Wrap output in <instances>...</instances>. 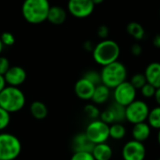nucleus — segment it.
I'll use <instances>...</instances> for the list:
<instances>
[{"label":"nucleus","mask_w":160,"mask_h":160,"mask_svg":"<svg viewBox=\"0 0 160 160\" xmlns=\"http://www.w3.org/2000/svg\"><path fill=\"white\" fill-rule=\"evenodd\" d=\"M96 85L84 79L83 77L79 79L74 86L76 96L82 100H90L93 97Z\"/></svg>","instance_id":"12"},{"label":"nucleus","mask_w":160,"mask_h":160,"mask_svg":"<svg viewBox=\"0 0 160 160\" xmlns=\"http://www.w3.org/2000/svg\"><path fill=\"white\" fill-rule=\"evenodd\" d=\"M137 90L130 83V82H124L113 89L114 102L127 107L136 99Z\"/></svg>","instance_id":"8"},{"label":"nucleus","mask_w":160,"mask_h":160,"mask_svg":"<svg viewBox=\"0 0 160 160\" xmlns=\"http://www.w3.org/2000/svg\"><path fill=\"white\" fill-rule=\"evenodd\" d=\"M84 133L94 144L106 142L110 138V126L100 119L92 120L86 127Z\"/></svg>","instance_id":"7"},{"label":"nucleus","mask_w":160,"mask_h":160,"mask_svg":"<svg viewBox=\"0 0 160 160\" xmlns=\"http://www.w3.org/2000/svg\"><path fill=\"white\" fill-rule=\"evenodd\" d=\"M66 19H67V11L62 7L51 6L48 12L47 21H49L51 23L54 25H60L66 22Z\"/></svg>","instance_id":"16"},{"label":"nucleus","mask_w":160,"mask_h":160,"mask_svg":"<svg viewBox=\"0 0 160 160\" xmlns=\"http://www.w3.org/2000/svg\"><path fill=\"white\" fill-rule=\"evenodd\" d=\"M110 108L115 117V123H123L124 121H126V107L113 102L110 106Z\"/></svg>","instance_id":"23"},{"label":"nucleus","mask_w":160,"mask_h":160,"mask_svg":"<svg viewBox=\"0 0 160 160\" xmlns=\"http://www.w3.org/2000/svg\"><path fill=\"white\" fill-rule=\"evenodd\" d=\"M158 160H160V158H158Z\"/></svg>","instance_id":"41"},{"label":"nucleus","mask_w":160,"mask_h":160,"mask_svg":"<svg viewBox=\"0 0 160 160\" xmlns=\"http://www.w3.org/2000/svg\"><path fill=\"white\" fill-rule=\"evenodd\" d=\"M68 9L73 17L84 19L93 13L95 4L92 0H68Z\"/></svg>","instance_id":"9"},{"label":"nucleus","mask_w":160,"mask_h":160,"mask_svg":"<svg viewBox=\"0 0 160 160\" xmlns=\"http://www.w3.org/2000/svg\"><path fill=\"white\" fill-rule=\"evenodd\" d=\"M129 82L134 86V88L136 90H141L143 87V85H145L147 83L144 73H136V74H134L131 77Z\"/></svg>","instance_id":"24"},{"label":"nucleus","mask_w":160,"mask_h":160,"mask_svg":"<svg viewBox=\"0 0 160 160\" xmlns=\"http://www.w3.org/2000/svg\"><path fill=\"white\" fill-rule=\"evenodd\" d=\"M156 91H157V88H155L153 85H151L148 82L145 85H143V87L141 89V93H142V97L145 98H154L155 94H156Z\"/></svg>","instance_id":"29"},{"label":"nucleus","mask_w":160,"mask_h":160,"mask_svg":"<svg viewBox=\"0 0 160 160\" xmlns=\"http://www.w3.org/2000/svg\"><path fill=\"white\" fill-rule=\"evenodd\" d=\"M99 119L101 121H103L104 123L108 124L109 126L113 124V123H115V117H114L113 112H112V111L111 110L110 107L108 109H106L105 111H103L102 112H100Z\"/></svg>","instance_id":"27"},{"label":"nucleus","mask_w":160,"mask_h":160,"mask_svg":"<svg viewBox=\"0 0 160 160\" xmlns=\"http://www.w3.org/2000/svg\"><path fill=\"white\" fill-rule=\"evenodd\" d=\"M147 123L151 128L155 129H160V106H157L150 110Z\"/></svg>","instance_id":"22"},{"label":"nucleus","mask_w":160,"mask_h":160,"mask_svg":"<svg viewBox=\"0 0 160 160\" xmlns=\"http://www.w3.org/2000/svg\"><path fill=\"white\" fill-rule=\"evenodd\" d=\"M84 113L87 115L88 118L92 120H97L100 116V112L98 108L96 106V104H87L84 107Z\"/></svg>","instance_id":"26"},{"label":"nucleus","mask_w":160,"mask_h":160,"mask_svg":"<svg viewBox=\"0 0 160 160\" xmlns=\"http://www.w3.org/2000/svg\"><path fill=\"white\" fill-rule=\"evenodd\" d=\"M70 160H95L92 153L88 152H75Z\"/></svg>","instance_id":"31"},{"label":"nucleus","mask_w":160,"mask_h":160,"mask_svg":"<svg viewBox=\"0 0 160 160\" xmlns=\"http://www.w3.org/2000/svg\"><path fill=\"white\" fill-rule=\"evenodd\" d=\"M110 34V30H109V27L106 26V25H100L98 29V36L102 38V39H106L108 38V36Z\"/></svg>","instance_id":"33"},{"label":"nucleus","mask_w":160,"mask_h":160,"mask_svg":"<svg viewBox=\"0 0 160 160\" xmlns=\"http://www.w3.org/2000/svg\"><path fill=\"white\" fill-rule=\"evenodd\" d=\"M112 149L107 142L95 144L92 155L95 160H111L112 157Z\"/></svg>","instance_id":"18"},{"label":"nucleus","mask_w":160,"mask_h":160,"mask_svg":"<svg viewBox=\"0 0 160 160\" xmlns=\"http://www.w3.org/2000/svg\"><path fill=\"white\" fill-rule=\"evenodd\" d=\"M7 86V83H6V81H5V78L3 75H0V92Z\"/></svg>","instance_id":"36"},{"label":"nucleus","mask_w":160,"mask_h":160,"mask_svg":"<svg viewBox=\"0 0 160 160\" xmlns=\"http://www.w3.org/2000/svg\"><path fill=\"white\" fill-rule=\"evenodd\" d=\"M93 1V3L95 4V6L96 5H99V4H101V3H103L105 0H92Z\"/></svg>","instance_id":"38"},{"label":"nucleus","mask_w":160,"mask_h":160,"mask_svg":"<svg viewBox=\"0 0 160 160\" xmlns=\"http://www.w3.org/2000/svg\"><path fill=\"white\" fill-rule=\"evenodd\" d=\"M127 32L130 37H132L136 40H142L145 36V30L143 26L137 22H128L127 25Z\"/></svg>","instance_id":"20"},{"label":"nucleus","mask_w":160,"mask_h":160,"mask_svg":"<svg viewBox=\"0 0 160 160\" xmlns=\"http://www.w3.org/2000/svg\"><path fill=\"white\" fill-rule=\"evenodd\" d=\"M149 112L150 108L145 101L135 99L126 107V121L133 125L146 122Z\"/></svg>","instance_id":"6"},{"label":"nucleus","mask_w":160,"mask_h":160,"mask_svg":"<svg viewBox=\"0 0 160 160\" xmlns=\"http://www.w3.org/2000/svg\"><path fill=\"white\" fill-rule=\"evenodd\" d=\"M9 68H10V65H9L8 59L5 56H0V75L4 76Z\"/></svg>","instance_id":"32"},{"label":"nucleus","mask_w":160,"mask_h":160,"mask_svg":"<svg viewBox=\"0 0 160 160\" xmlns=\"http://www.w3.org/2000/svg\"><path fill=\"white\" fill-rule=\"evenodd\" d=\"M158 142L160 145V129H158Z\"/></svg>","instance_id":"39"},{"label":"nucleus","mask_w":160,"mask_h":160,"mask_svg":"<svg viewBox=\"0 0 160 160\" xmlns=\"http://www.w3.org/2000/svg\"><path fill=\"white\" fill-rule=\"evenodd\" d=\"M127 134V128L122 123H113L110 125V138L120 141L125 138Z\"/></svg>","instance_id":"21"},{"label":"nucleus","mask_w":160,"mask_h":160,"mask_svg":"<svg viewBox=\"0 0 160 160\" xmlns=\"http://www.w3.org/2000/svg\"><path fill=\"white\" fill-rule=\"evenodd\" d=\"M6 83L9 86L19 87L26 80L25 70L19 66H13L8 68V70L4 75Z\"/></svg>","instance_id":"11"},{"label":"nucleus","mask_w":160,"mask_h":160,"mask_svg":"<svg viewBox=\"0 0 160 160\" xmlns=\"http://www.w3.org/2000/svg\"><path fill=\"white\" fill-rule=\"evenodd\" d=\"M92 52L95 62L104 67L106 65L118 61L121 49L116 41L106 38L96 44Z\"/></svg>","instance_id":"1"},{"label":"nucleus","mask_w":160,"mask_h":160,"mask_svg":"<svg viewBox=\"0 0 160 160\" xmlns=\"http://www.w3.org/2000/svg\"><path fill=\"white\" fill-rule=\"evenodd\" d=\"M22 152V143L13 134L0 133V160H15Z\"/></svg>","instance_id":"5"},{"label":"nucleus","mask_w":160,"mask_h":160,"mask_svg":"<svg viewBox=\"0 0 160 160\" xmlns=\"http://www.w3.org/2000/svg\"><path fill=\"white\" fill-rule=\"evenodd\" d=\"M124 160H144L146 158V148L143 142L131 140L126 142L122 149Z\"/></svg>","instance_id":"10"},{"label":"nucleus","mask_w":160,"mask_h":160,"mask_svg":"<svg viewBox=\"0 0 160 160\" xmlns=\"http://www.w3.org/2000/svg\"><path fill=\"white\" fill-rule=\"evenodd\" d=\"M130 52L134 56H140L142 53V47L139 43H134L130 47Z\"/></svg>","instance_id":"34"},{"label":"nucleus","mask_w":160,"mask_h":160,"mask_svg":"<svg viewBox=\"0 0 160 160\" xmlns=\"http://www.w3.org/2000/svg\"><path fill=\"white\" fill-rule=\"evenodd\" d=\"M100 76L102 84L110 89H114L116 86L127 81L128 69L122 62L115 61L102 67Z\"/></svg>","instance_id":"3"},{"label":"nucleus","mask_w":160,"mask_h":160,"mask_svg":"<svg viewBox=\"0 0 160 160\" xmlns=\"http://www.w3.org/2000/svg\"><path fill=\"white\" fill-rule=\"evenodd\" d=\"M82 77L84 79H86L87 81H89L90 82H92L93 84H95L96 86L101 83L100 72H98L97 70H94V69L88 70L84 73V75Z\"/></svg>","instance_id":"25"},{"label":"nucleus","mask_w":160,"mask_h":160,"mask_svg":"<svg viewBox=\"0 0 160 160\" xmlns=\"http://www.w3.org/2000/svg\"><path fill=\"white\" fill-rule=\"evenodd\" d=\"M110 97H111V89L106 85L100 83L96 86L91 100L93 101L94 104L101 105L106 103L109 100Z\"/></svg>","instance_id":"17"},{"label":"nucleus","mask_w":160,"mask_h":160,"mask_svg":"<svg viewBox=\"0 0 160 160\" xmlns=\"http://www.w3.org/2000/svg\"><path fill=\"white\" fill-rule=\"evenodd\" d=\"M144 75L148 83L153 85L155 88L160 87V63L159 62H152L150 63L145 70Z\"/></svg>","instance_id":"14"},{"label":"nucleus","mask_w":160,"mask_h":160,"mask_svg":"<svg viewBox=\"0 0 160 160\" xmlns=\"http://www.w3.org/2000/svg\"><path fill=\"white\" fill-rule=\"evenodd\" d=\"M3 48H4V45H3V43L1 42V40H0V54H1V52H2V51H3Z\"/></svg>","instance_id":"40"},{"label":"nucleus","mask_w":160,"mask_h":160,"mask_svg":"<svg viewBox=\"0 0 160 160\" xmlns=\"http://www.w3.org/2000/svg\"><path fill=\"white\" fill-rule=\"evenodd\" d=\"M30 112L35 119L42 120L45 119L48 115V108L43 102L36 100L30 105Z\"/></svg>","instance_id":"19"},{"label":"nucleus","mask_w":160,"mask_h":160,"mask_svg":"<svg viewBox=\"0 0 160 160\" xmlns=\"http://www.w3.org/2000/svg\"><path fill=\"white\" fill-rule=\"evenodd\" d=\"M49 0H24L22 6V14L24 20L32 24H38L47 21Z\"/></svg>","instance_id":"2"},{"label":"nucleus","mask_w":160,"mask_h":160,"mask_svg":"<svg viewBox=\"0 0 160 160\" xmlns=\"http://www.w3.org/2000/svg\"><path fill=\"white\" fill-rule=\"evenodd\" d=\"M154 98H155V99H156L157 103L158 104V106H160V87L157 89V91H156V94H155V97H154Z\"/></svg>","instance_id":"37"},{"label":"nucleus","mask_w":160,"mask_h":160,"mask_svg":"<svg viewBox=\"0 0 160 160\" xmlns=\"http://www.w3.org/2000/svg\"><path fill=\"white\" fill-rule=\"evenodd\" d=\"M71 146L74 153L75 152L92 153L95 144L88 139L85 133H79L72 139Z\"/></svg>","instance_id":"13"},{"label":"nucleus","mask_w":160,"mask_h":160,"mask_svg":"<svg viewBox=\"0 0 160 160\" xmlns=\"http://www.w3.org/2000/svg\"><path fill=\"white\" fill-rule=\"evenodd\" d=\"M25 102V96L19 87L7 85L0 92V107L9 113L20 112Z\"/></svg>","instance_id":"4"},{"label":"nucleus","mask_w":160,"mask_h":160,"mask_svg":"<svg viewBox=\"0 0 160 160\" xmlns=\"http://www.w3.org/2000/svg\"><path fill=\"white\" fill-rule=\"evenodd\" d=\"M153 44L156 48L160 49V34H158L155 36V38H153Z\"/></svg>","instance_id":"35"},{"label":"nucleus","mask_w":160,"mask_h":160,"mask_svg":"<svg viewBox=\"0 0 160 160\" xmlns=\"http://www.w3.org/2000/svg\"><path fill=\"white\" fill-rule=\"evenodd\" d=\"M0 40L4 46H12L15 43V37L10 32H4L0 36Z\"/></svg>","instance_id":"30"},{"label":"nucleus","mask_w":160,"mask_h":160,"mask_svg":"<svg viewBox=\"0 0 160 160\" xmlns=\"http://www.w3.org/2000/svg\"><path fill=\"white\" fill-rule=\"evenodd\" d=\"M131 133H132L133 140L143 142L147 141L151 135V127L147 122L138 123L133 125Z\"/></svg>","instance_id":"15"},{"label":"nucleus","mask_w":160,"mask_h":160,"mask_svg":"<svg viewBox=\"0 0 160 160\" xmlns=\"http://www.w3.org/2000/svg\"><path fill=\"white\" fill-rule=\"evenodd\" d=\"M10 123V113L0 107V131L6 129Z\"/></svg>","instance_id":"28"}]
</instances>
